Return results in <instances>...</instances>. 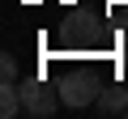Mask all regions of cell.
I'll use <instances>...</instances> for the list:
<instances>
[{
  "label": "cell",
  "instance_id": "4",
  "mask_svg": "<svg viewBox=\"0 0 128 119\" xmlns=\"http://www.w3.org/2000/svg\"><path fill=\"white\" fill-rule=\"evenodd\" d=\"M17 111H26V102H22V85H0V115H4V119H13Z\"/></svg>",
  "mask_w": 128,
  "mask_h": 119
},
{
  "label": "cell",
  "instance_id": "5",
  "mask_svg": "<svg viewBox=\"0 0 128 119\" xmlns=\"http://www.w3.org/2000/svg\"><path fill=\"white\" fill-rule=\"evenodd\" d=\"M0 72H4V81H9V85H17V60H13V55H4V60H0Z\"/></svg>",
  "mask_w": 128,
  "mask_h": 119
},
{
  "label": "cell",
  "instance_id": "3",
  "mask_svg": "<svg viewBox=\"0 0 128 119\" xmlns=\"http://www.w3.org/2000/svg\"><path fill=\"white\" fill-rule=\"evenodd\" d=\"M98 111H102V115L128 111V85H107V89H98Z\"/></svg>",
  "mask_w": 128,
  "mask_h": 119
},
{
  "label": "cell",
  "instance_id": "1",
  "mask_svg": "<svg viewBox=\"0 0 128 119\" xmlns=\"http://www.w3.org/2000/svg\"><path fill=\"white\" fill-rule=\"evenodd\" d=\"M56 89H60V102L73 106V111H81V106H90V102L98 98V85H94L90 72H73V77H64Z\"/></svg>",
  "mask_w": 128,
  "mask_h": 119
},
{
  "label": "cell",
  "instance_id": "2",
  "mask_svg": "<svg viewBox=\"0 0 128 119\" xmlns=\"http://www.w3.org/2000/svg\"><path fill=\"white\" fill-rule=\"evenodd\" d=\"M22 102H26V115L47 119V115H56V106H60V89H51V85H43V81H30V85H22Z\"/></svg>",
  "mask_w": 128,
  "mask_h": 119
},
{
  "label": "cell",
  "instance_id": "6",
  "mask_svg": "<svg viewBox=\"0 0 128 119\" xmlns=\"http://www.w3.org/2000/svg\"><path fill=\"white\" fill-rule=\"evenodd\" d=\"M120 51H124V64H128V30L120 34Z\"/></svg>",
  "mask_w": 128,
  "mask_h": 119
}]
</instances>
